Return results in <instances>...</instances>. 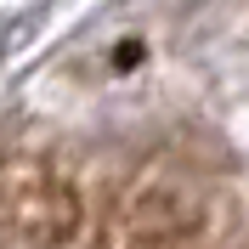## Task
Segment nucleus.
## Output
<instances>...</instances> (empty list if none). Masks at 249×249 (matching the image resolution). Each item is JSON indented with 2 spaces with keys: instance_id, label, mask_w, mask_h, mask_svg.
I'll return each instance as SVG.
<instances>
[{
  "instance_id": "f257e3e1",
  "label": "nucleus",
  "mask_w": 249,
  "mask_h": 249,
  "mask_svg": "<svg viewBox=\"0 0 249 249\" xmlns=\"http://www.w3.org/2000/svg\"><path fill=\"white\" fill-rule=\"evenodd\" d=\"M74 221H79V204L62 176H51L46 164H6L0 170V232L6 238L51 249L74 232Z\"/></svg>"
}]
</instances>
